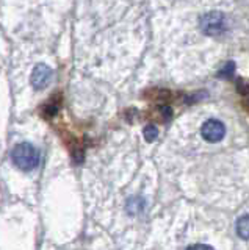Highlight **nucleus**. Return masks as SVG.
Listing matches in <instances>:
<instances>
[{
  "mask_svg": "<svg viewBox=\"0 0 249 250\" xmlns=\"http://www.w3.org/2000/svg\"><path fill=\"white\" fill-rule=\"evenodd\" d=\"M11 160L16 164V167L24 172H28L33 170L40 164V152L30 143H21L13 148Z\"/></svg>",
  "mask_w": 249,
  "mask_h": 250,
  "instance_id": "1",
  "label": "nucleus"
},
{
  "mask_svg": "<svg viewBox=\"0 0 249 250\" xmlns=\"http://www.w3.org/2000/svg\"><path fill=\"white\" fill-rule=\"evenodd\" d=\"M199 27L202 30V33H205L208 36L221 35L227 30V18L220 11L207 13L205 16L201 18Z\"/></svg>",
  "mask_w": 249,
  "mask_h": 250,
  "instance_id": "2",
  "label": "nucleus"
},
{
  "mask_svg": "<svg viewBox=\"0 0 249 250\" xmlns=\"http://www.w3.org/2000/svg\"><path fill=\"white\" fill-rule=\"evenodd\" d=\"M201 135L207 143H220L226 135V127L223 122L216 121V119H210L202 125Z\"/></svg>",
  "mask_w": 249,
  "mask_h": 250,
  "instance_id": "3",
  "label": "nucleus"
},
{
  "mask_svg": "<svg viewBox=\"0 0 249 250\" xmlns=\"http://www.w3.org/2000/svg\"><path fill=\"white\" fill-rule=\"evenodd\" d=\"M53 78V70L45 66V64H36L33 67V72H32V78H30V82H32L33 88L35 89H44L45 86H47Z\"/></svg>",
  "mask_w": 249,
  "mask_h": 250,
  "instance_id": "4",
  "label": "nucleus"
},
{
  "mask_svg": "<svg viewBox=\"0 0 249 250\" xmlns=\"http://www.w3.org/2000/svg\"><path fill=\"white\" fill-rule=\"evenodd\" d=\"M237 233L241 239L249 241V214L241 216L237 221Z\"/></svg>",
  "mask_w": 249,
  "mask_h": 250,
  "instance_id": "5",
  "label": "nucleus"
},
{
  "mask_svg": "<svg viewBox=\"0 0 249 250\" xmlns=\"http://www.w3.org/2000/svg\"><path fill=\"white\" fill-rule=\"evenodd\" d=\"M143 207H144V200L143 199H139V197H134V199H130L129 202H127V209H129V213L130 214H136V213H139V211L143 209Z\"/></svg>",
  "mask_w": 249,
  "mask_h": 250,
  "instance_id": "6",
  "label": "nucleus"
},
{
  "mask_svg": "<svg viewBox=\"0 0 249 250\" xmlns=\"http://www.w3.org/2000/svg\"><path fill=\"white\" fill-rule=\"evenodd\" d=\"M158 136V130L155 125L149 124V125H146V128H144V139L147 141V143H154L155 139H157Z\"/></svg>",
  "mask_w": 249,
  "mask_h": 250,
  "instance_id": "7",
  "label": "nucleus"
},
{
  "mask_svg": "<svg viewBox=\"0 0 249 250\" xmlns=\"http://www.w3.org/2000/svg\"><path fill=\"white\" fill-rule=\"evenodd\" d=\"M233 72H235V62H233V61H229L227 64H226V66L221 69L220 77H221V78H232V77H233Z\"/></svg>",
  "mask_w": 249,
  "mask_h": 250,
  "instance_id": "8",
  "label": "nucleus"
},
{
  "mask_svg": "<svg viewBox=\"0 0 249 250\" xmlns=\"http://www.w3.org/2000/svg\"><path fill=\"white\" fill-rule=\"evenodd\" d=\"M237 91L240 94H248L249 92V83L246 80H243V78H238L237 80Z\"/></svg>",
  "mask_w": 249,
  "mask_h": 250,
  "instance_id": "9",
  "label": "nucleus"
},
{
  "mask_svg": "<svg viewBox=\"0 0 249 250\" xmlns=\"http://www.w3.org/2000/svg\"><path fill=\"white\" fill-rule=\"evenodd\" d=\"M186 250H215V249H213V247H210V246H207V244H196V246L188 247Z\"/></svg>",
  "mask_w": 249,
  "mask_h": 250,
  "instance_id": "10",
  "label": "nucleus"
}]
</instances>
